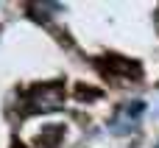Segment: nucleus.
<instances>
[{
  "label": "nucleus",
  "instance_id": "nucleus-2",
  "mask_svg": "<svg viewBox=\"0 0 159 148\" xmlns=\"http://www.w3.org/2000/svg\"><path fill=\"white\" fill-rule=\"evenodd\" d=\"M143 109H145V104H140V101H137V104H129V106H123V109H120V115L115 118V126H120L123 120H137Z\"/></svg>",
  "mask_w": 159,
  "mask_h": 148
},
{
  "label": "nucleus",
  "instance_id": "nucleus-1",
  "mask_svg": "<svg viewBox=\"0 0 159 148\" xmlns=\"http://www.w3.org/2000/svg\"><path fill=\"white\" fill-rule=\"evenodd\" d=\"M28 104L34 112H56L61 104H64V90L56 87V84H48V87H34L31 95H28Z\"/></svg>",
  "mask_w": 159,
  "mask_h": 148
}]
</instances>
